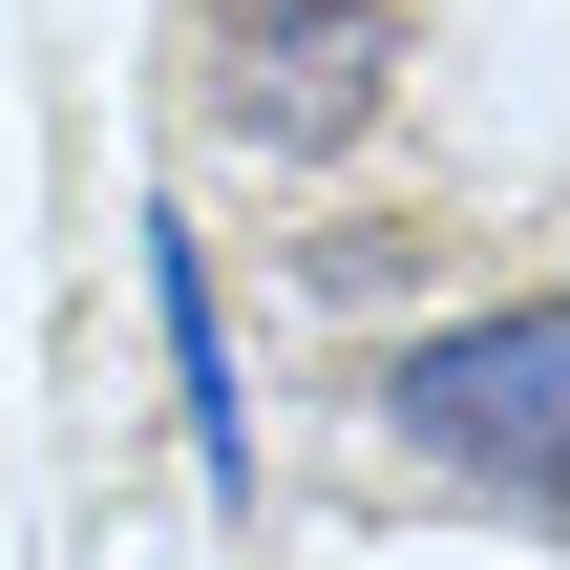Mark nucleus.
Returning <instances> with one entry per match:
<instances>
[{"label":"nucleus","instance_id":"nucleus-1","mask_svg":"<svg viewBox=\"0 0 570 570\" xmlns=\"http://www.w3.org/2000/svg\"><path fill=\"white\" fill-rule=\"evenodd\" d=\"M190 106L254 169H317L402 106V0H190Z\"/></svg>","mask_w":570,"mask_h":570},{"label":"nucleus","instance_id":"nucleus-2","mask_svg":"<svg viewBox=\"0 0 570 570\" xmlns=\"http://www.w3.org/2000/svg\"><path fill=\"white\" fill-rule=\"evenodd\" d=\"M550 381H570L550 296H487V317H465V338H423L381 402H402V444H423V465H465L487 508H550Z\"/></svg>","mask_w":570,"mask_h":570},{"label":"nucleus","instance_id":"nucleus-3","mask_svg":"<svg viewBox=\"0 0 570 570\" xmlns=\"http://www.w3.org/2000/svg\"><path fill=\"white\" fill-rule=\"evenodd\" d=\"M148 317H169V381H190L212 487H254V402H233V338H212V254H190V233H148Z\"/></svg>","mask_w":570,"mask_h":570}]
</instances>
